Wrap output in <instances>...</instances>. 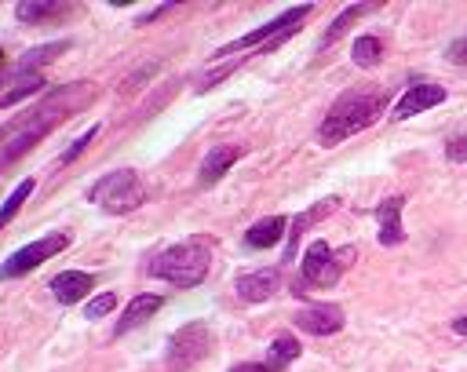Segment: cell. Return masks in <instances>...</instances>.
I'll list each match as a JSON object with an SVG mask.
<instances>
[{"label": "cell", "mask_w": 467, "mask_h": 372, "mask_svg": "<svg viewBox=\"0 0 467 372\" xmlns=\"http://www.w3.org/2000/svg\"><path fill=\"white\" fill-rule=\"evenodd\" d=\"M91 98H95V84H62L47 98H40L36 106H29L26 113L7 120L0 128V168H7L11 160L26 157L51 128H58L66 117L84 109Z\"/></svg>", "instance_id": "obj_1"}, {"label": "cell", "mask_w": 467, "mask_h": 372, "mask_svg": "<svg viewBox=\"0 0 467 372\" xmlns=\"http://www.w3.org/2000/svg\"><path fill=\"white\" fill-rule=\"evenodd\" d=\"M383 106H387V91L383 88H350V91H343L332 102V109L325 113V120L317 128V142L321 146H336V142L365 131L368 124L379 120Z\"/></svg>", "instance_id": "obj_2"}, {"label": "cell", "mask_w": 467, "mask_h": 372, "mask_svg": "<svg viewBox=\"0 0 467 372\" xmlns=\"http://www.w3.org/2000/svg\"><path fill=\"white\" fill-rule=\"evenodd\" d=\"M208 266H212V241H204V237H190V241L168 244L150 259V274L164 277V281H171L179 288L201 284L208 277Z\"/></svg>", "instance_id": "obj_3"}, {"label": "cell", "mask_w": 467, "mask_h": 372, "mask_svg": "<svg viewBox=\"0 0 467 372\" xmlns=\"http://www.w3.org/2000/svg\"><path fill=\"white\" fill-rule=\"evenodd\" d=\"M88 197H91L102 212H109V215H128V212H135V208L142 204L146 190H142V179H139L131 168H117V171L102 175V179L91 186Z\"/></svg>", "instance_id": "obj_4"}, {"label": "cell", "mask_w": 467, "mask_h": 372, "mask_svg": "<svg viewBox=\"0 0 467 372\" xmlns=\"http://www.w3.org/2000/svg\"><path fill=\"white\" fill-rule=\"evenodd\" d=\"M310 15V4H299V7H288V11H281L277 18H270L266 26H259V29H252V33H244V36H237V40H230V44H223L215 55L223 58V55H237V51H252V47H263V51H270V47H277L281 40H288L299 26H303V18Z\"/></svg>", "instance_id": "obj_5"}, {"label": "cell", "mask_w": 467, "mask_h": 372, "mask_svg": "<svg viewBox=\"0 0 467 372\" xmlns=\"http://www.w3.org/2000/svg\"><path fill=\"white\" fill-rule=\"evenodd\" d=\"M212 350V332L204 321H190L182 328L171 332L168 346H164V368L168 372H190L193 365H201Z\"/></svg>", "instance_id": "obj_6"}, {"label": "cell", "mask_w": 467, "mask_h": 372, "mask_svg": "<svg viewBox=\"0 0 467 372\" xmlns=\"http://www.w3.org/2000/svg\"><path fill=\"white\" fill-rule=\"evenodd\" d=\"M350 263H354V248L350 244L339 248V252H332L325 241H314L306 248V255H303V284H310V288H332Z\"/></svg>", "instance_id": "obj_7"}, {"label": "cell", "mask_w": 467, "mask_h": 372, "mask_svg": "<svg viewBox=\"0 0 467 372\" xmlns=\"http://www.w3.org/2000/svg\"><path fill=\"white\" fill-rule=\"evenodd\" d=\"M66 244H69V233H66V230L44 233V237H36V241L22 244L18 252H11V255H7V263L0 266V277H22V274L36 270L40 263H47L51 255H58Z\"/></svg>", "instance_id": "obj_8"}, {"label": "cell", "mask_w": 467, "mask_h": 372, "mask_svg": "<svg viewBox=\"0 0 467 372\" xmlns=\"http://www.w3.org/2000/svg\"><path fill=\"white\" fill-rule=\"evenodd\" d=\"M296 325L310 336H332L343 328V310L336 303H310V306L296 310Z\"/></svg>", "instance_id": "obj_9"}, {"label": "cell", "mask_w": 467, "mask_h": 372, "mask_svg": "<svg viewBox=\"0 0 467 372\" xmlns=\"http://www.w3.org/2000/svg\"><path fill=\"white\" fill-rule=\"evenodd\" d=\"M441 102H445V88L441 84H412L398 98V106L390 109V117L394 120H409V117H416V113H423L431 106H441Z\"/></svg>", "instance_id": "obj_10"}, {"label": "cell", "mask_w": 467, "mask_h": 372, "mask_svg": "<svg viewBox=\"0 0 467 372\" xmlns=\"http://www.w3.org/2000/svg\"><path fill=\"white\" fill-rule=\"evenodd\" d=\"M277 288H281V270L277 266H263V270H252V274L237 277V295L244 303H266L270 295H277Z\"/></svg>", "instance_id": "obj_11"}, {"label": "cell", "mask_w": 467, "mask_h": 372, "mask_svg": "<svg viewBox=\"0 0 467 372\" xmlns=\"http://www.w3.org/2000/svg\"><path fill=\"white\" fill-rule=\"evenodd\" d=\"M401 208H405V197H383L376 204V222H379V244L394 248L405 241V230H401Z\"/></svg>", "instance_id": "obj_12"}, {"label": "cell", "mask_w": 467, "mask_h": 372, "mask_svg": "<svg viewBox=\"0 0 467 372\" xmlns=\"http://www.w3.org/2000/svg\"><path fill=\"white\" fill-rule=\"evenodd\" d=\"M91 284H95L91 274H84V270H62V274L51 277V295H55L62 306H73V303H80V299L91 292Z\"/></svg>", "instance_id": "obj_13"}, {"label": "cell", "mask_w": 467, "mask_h": 372, "mask_svg": "<svg viewBox=\"0 0 467 372\" xmlns=\"http://www.w3.org/2000/svg\"><path fill=\"white\" fill-rule=\"evenodd\" d=\"M161 306H164V299H161V295H153V292L135 295V299L128 303V310L120 314V321H117V336H124V332L139 328V325H142V321H150V317H153Z\"/></svg>", "instance_id": "obj_14"}, {"label": "cell", "mask_w": 467, "mask_h": 372, "mask_svg": "<svg viewBox=\"0 0 467 372\" xmlns=\"http://www.w3.org/2000/svg\"><path fill=\"white\" fill-rule=\"evenodd\" d=\"M285 230H288V219H285V215L259 219V222H252V226L244 230V244H252V248H274V244L285 237Z\"/></svg>", "instance_id": "obj_15"}, {"label": "cell", "mask_w": 467, "mask_h": 372, "mask_svg": "<svg viewBox=\"0 0 467 372\" xmlns=\"http://www.w3.org/2000/svg\"><path fill=\"white\" fill-rule=\"evenodd\" d=\"M237 157H241V146H215V150H208V157H204V164H201V182H204V186L219 182V179L234 168Z\"/></svg>", "instance_id": "obj_16"}, {"label": "cell", "mask_w": 467, "mask_h": 372, "mask_svg": "<svg viewBox=\"0 0 467 372\" xmlns=\"http://www.w3.org/2000/svg\"><path fill=\"white\" fill-rule=\"evenodd\" d=\"M66 11L69 7L66 4H55V0H22V4H15V15L22 22H51V18L66 15Z\"/></svg>", "instance_id": "obj_17"}, {"label": "cell", "mask_w": 467, "mask_h": 372, "mask_svg": "<svg viewBox=\"0 0 467 372\" xmlns=\"http://www.w3.org/2000/svg\"><path fill=\"white\" fill-rule=\"evenodd\" d=\"M299 354H303L299 339L288 336V332H277L274 343H270V350H266V365H270V368H285V365H292Z\"/></svg>", "instance_id": "obj_18"}, {"label": "cell", "mask_w": 467, "mask_h": 372, "mask_svg": "<svg viewBox=\"0 0 467 372\" xmlns=\"http://www.w3.org/2000/svg\"><path fill=\"white\" fill-rule=\"evenodd\" d=\"M69 47V40H55V44H36V47H29V51H22V58L15 62V73H26V69H36V66H44V62H51V58H58L62 51Z\"/></svg>", "instance_id": "obj_19"}, {"label": "cell", "mask_w": 467, "mask_h": 372, "mask_svg": "<svg viewBox=\"0 0 467 372\" xmlns=\"http://www.w3.org/2000/svg\"><path fill=\"white\" fill-rule=\"evenodd\" d=\"M350 58H354V66H361V69L376 66V62L383 58V40H379L376 33H361V36L350 44Z\"/></svg>", "instance_id": "obj_20"}, {"label": "cell", "mask_w": 467, "mask_h": 372, "mask_svg": "<svg viewBox=\"0 0 467 372\" xmlns=\"http://www.w3.org/2000/svg\"><path fill=\"white\" fill-rule=\"evenodd\" d=\"M15 84L0 95V106H15V102H22V98H29V95H36V91H44V77H36V73H18V77H11Z\"/></svg>", "instance_id": "obj_21"}, {"label": "cell", "mask_w": 467, "mask_h": 372, "mask_svg": "<svg viewBox=\"0 0 467 372\" xmlns=\"http://www.w3.org/2000/svg\"><path fill=\"white\" fill-rule=\"evenodd\" d=\"M33 186H36L33 179H22V182H18V186H15V190L4 197V204H0V230H4V226H7L15 215H18V208H22V204L29 201V193H33Z\"/></svg>", "instance_id": "obj_22"}, {"label": "cell", "mask_w": 467, "mask_h": 372, "mask_svg": "<svg viewBox=\"0 0 467 372\" xmlns=\"http://www.w3.org/2000/svg\"><path fill=\"white\" fill-rule=\"evenodd\" d=\"M365 11H368V4H350L347 11H339V18H336V22L325 29L321 47H332V44H336V36H339V33H347V29H350V22H354L358 15H365Z\"/></svg>", "instance_id": "obj_23"}, {"label": "cell", "mask_w": 467, "mask_h": 372, "mask_svg": "<svg viewBox=\"0 0 467 372\" xmlns=\"http://www.w3.org/2000/svg\"><path fill=\"white\" fill-rule=\"evenodd\" d=\"M95 135H99V124H91V128H88V131H84V135H80L77 142H69V146L62 150L58 164H73V160H77V157H80V153H84V150L91 146V139H95Z\"/></svg>", "instance_id": "obj_24"}, {"label": "cell", "mask_w": 467, "mask_h": 372, "mask_svg": "<svg viewBox=\"0 0 467 372\" xmlns=\"http://www.w3.org/2000/svg\"><path fill=\"white\" fill-rule=\"evenodd\" d=\"M113 306H117V295H113V292H102V295L88 299V306H84V317H88V321H99V317H106Z\"/></svg>", "instance_id": "obj_25"}, {"label": "cell", "mask_w": 467, "mask_h": 372, "mask_svg": "<svg viewBox=\"0 0 467 372\" xmlns=\"http://www.w3.org/2000/svg\"><path fill=\"white\" fill-rule=\"evenodd\" d=\"M445 157H449L452 164H467V135H452V139L445 142Z\"/></svg>", "instance_id": "obj_26"}, {"label": "cell", "mask_w": 467, "mask_h": 372, "mask_svg": "<svg viewBox=\"0 0 467 372\" xmlns=\"http://www.w3.org/2000/svg\"><path fill=\"white\" fill-rule=\"evenodd\" d=\"M445 58H449V62H456V66H467V36L452 40V44H449V51H445Z\"/></svg>", "instance_id": "obj_27"}, {"label": "cell", "mask_w": 467, "mask_h": 372, "mask_svg": "<svg viewBox=\"0 0 467 372\" xmlns=\"http://www.w3.org/2000/svg\"><path fill=\"white\" fill-rule=\"evenodd\" d=\"M230 372H277V368H270V365H259V361H241V365H234Z\"/></svg>", "instance_id": "obj_28"}, {"label": "cell", "mask_w": 467, "mask_h": 372, "mask_svg": "<svg viewBox=\"0 0 467 372\" xmlns=\"http://www.w3.org/2000/svg\"><path fill=\"white\" fill-rule=\"evenodd\" d=\"M452 332H456V336H467V314H463V317H456V321H452Z\"/></svg>", "instance_id": "obj_29"}, {"label": "cell", "mask_w": 467, "mask_h": 372, "mask_svg": "<svg viewBox=\"0 0 467 372\" xmlns=\"http://www.w3.org/2000/svg\"><path fill=\"white\" fill-rule=\"evenodd\" d=\"M0 66H4V47H0Z\"/></svg>", "instance_id": "obj_30"}, {"label": "cell", "mask_w": 467, "mask_h": 372, "mask_svg": "<svg viewBox=\"0 0 467 372\" xmlns=\"http://www.w3.org/2000/svg\"><path fill=\"white\" fill-rule=\"evenodd\" d=\"M0 80H4V77H0Z\"/></svg>", "instance_id": "obj_31"}]
</instances>
